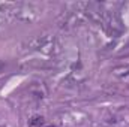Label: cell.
Returning <instances> with one entry per match:
<instances>
[{
  "label": "cell",
  "mask_w": 129,
  "mask_h": 127,
  "mask_svg": "<svg viewBox=\"0 0 129 127\" xmlns=\"http://www.w3.org/2000/svg\"><path fill=\"white\" fill-rule=\"evenodd\" d=\"M44 124V118L42 117H39V115H35L30 118V121H29V126L30 127H41Z\"/></svg>",
  "instance_id": "obj_1"
},
{
  "label": "cell",
  "mask_w": 129,
  "mask_h": 127,
  "mask_svg": "<svg viewBox=\"0 0 129 127\" xmlns=\"http://www.w3.org/2000/svg\"><path fill=\"white\" fill-rule=\"evenodd\" d=\"M47 127H54V126H47Z\"/></svg>",
  "instance_id": "obj_2"
}]
</instances>
